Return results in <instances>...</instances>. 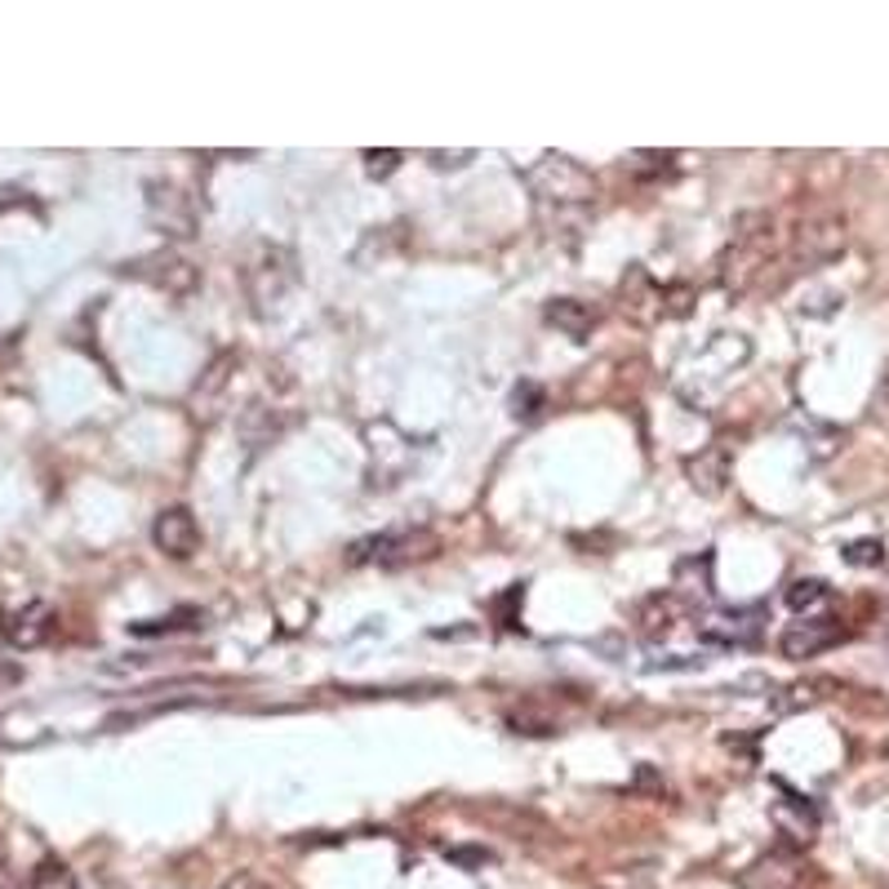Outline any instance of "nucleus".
<instances>
[{"mask_svg": "<svg viewBox=\"0 0 889 889\" xmlns=\"http://www.w3.org/2000/svg\"><path fill=\"white\" fill-rule=\"evenodd\" d=\"M32 889H76V876L68 862L59 858H45L37 871H32Z\"/></svg>", "mask_w": 889, "mask_h": 889, "instance_id": "19", "label": "nucleus"}, {"mask_svg": "<svg viewBox=\"0 0 889 889\" xmlns=\"http://www.w3.org/2000/svg\"><path fill=\"white\" fill-rule=\"evenodd\" d=\"M147 218L169 240H192L200 231V209L178 183H147Z\"/></svg>", "mask_w": 889, "mask_h": 889, "instance_id": "4", "label": "nucleus"}, {"mask_svg": "<svg viewBox=\"0 0 889 889\" xmlns=\"http://www.w3.org/2000/svg\"><path fill=\"white\" fill-rule=\"evenodd\" d=\"M240 365V356L236 352H218L209 365H205V374L196 379V387H192V414L196 418H214V410L223 405V396H227V383H231V370Z\"/></svg>", "mask_w": 889, "mask_h": 889, "instance_id": "7", "label": "nucleus"}, {"mask_svg": "<svg viewBox=\"0 0 889 889\" xmlns=\"http://www.w3.org/2000/svg\"><path fill=\"white\" fill-rule=\"evenodd\" d=\"M441 551V538L427 534V529H401V534H379V538H365L352 547V565L361 560H374L383 569H405V565H418V560H432Z\"/></svg>", "mask_w": 889, "mask_h": 889, "instance_id": "3", "label": "nucleus"}, {"mask_svg": "<svg viewBox=\"0 0 889 889\" xmlns=\"http://www.w3.org/2000/svg\"><path fill=\"white\" fill-rule=\"evenodd\" d=\"M19 676H23V672H19L14 663H0V685H14Z\"/></svg>", "mask_w": 889, "mask_h": 889, "instance_id": "27", "label": "nucleus"}, {"mask_svg": "<svg viewBox=\"0 0 889 889\" xmlns=\"http://www.w3.org/2000/svg\"><path fill=\"white\" fill-rule=\"evenodd\" d=\"M152 542L169 556V560H187L200 551V525L187 507H165L152 525Z\"/></svg>", "mask_w": 889, "mask_h": 889, "instance_id": "6", "label": "nucleus"}, {"mask_svg": "<svg viewBox=\"0 0 889 889\" xmlns=\"http://www.w3.org/2000/svg\"><path fill=\"white\" fill-rule=\"evenodd\" d=\"M672 597L676 601H707L712 597V551L676 560V569H672Z\"/></svg>", "mask_w": 889, "mask_h": 889, "instance_id": "12", "label": "nucleus"}, {"mask_svg": "<svg viewBox=\"0 0 889 889\" xmlns=\"http://www.w3.org/2000/svg\"><path fill=\"white\" fill-rule=\"evenodd\" d=\"M200 623V610H178L169 619H147V623H134L130 632L134 637H165V632H183V628H196Z\"/></svg>", "mask_w": 889, "mask_h": 889, "instance_id": "18", "label": "nucleus"}, {"mask_svg": "<svg viewBox=\"0 0 889 889\" xmlns=\"http://www.w3.org/2000/svg\"><path fill=\"white\" fill-rule=\"evenodd\" d=\"M840 249H845V227L836 218L831 223H814V227L800 231V258L805 262H823V258H831Z\"/></svg>", "mask_w": 889, "mask_h": 889, "instance_id": "15", "label": "nucleus"}, {"mask_svg": "<svg viewBox=\"0 0 889 889\" xmlns=\"http://www.w3.org/2000/svg\"><path fill=\"white\" fill-rule=\"evenodd\" d=\"M396 169H401V152H392V147L365 152V174H370V178H387V174H396Z\"/></svg>", "mask_w": 889, "mask_h": 889, "instance_id": "21", "label": "nucleus"}, {"mask_svg": "<svg viewBox=\"0 0 889 889\" xmlns=\"http://www.w3.org/2000/svg\"><path fill=\"white\" fill-rule=\"evenodd\" d=\"M218 889H280V885H271L267 876H258V871H236L231 880H223Z\"/></svg>", "mask_w": 889, "mask_h": 889, "instance_id": "24", "label": "nucleus"}, {"mask_svg": "<svg viewBox=\"0 0 889 889\" xmlns=\"http://www.w3.org/2000/svg\"><path fill=\"white\" fill-rule=\"evenodd\" d=\"M685 476H690V485H694L699 494L716 498V494L725 489V480H730V454H725L721 445H707V449H699V458L685 463Z\"/></svg>", "mask_w": 889, "mask_h": 889, "instance_id": "14", "label": "nucleus"}, {"mask_svg": "<svg viewBox=\"0 0 889 889\" xmlns=\"http://www.w3.org/2000/svg\"><path fill=\"white\" fill-rule=\"evenodd\" d=\"M472 156H476V152H467V147H463V152H427V161H432L436 169H463Z\"/></svg>", "mask_w": 889, "mask_h": 889, "instance_id": "25", "label": "nucleus"}, {"mask_svg": "<svg viewBox=\"0 0 889 889\" xmlns=\"http://www.w3.org/2000/svg\"><path fill=\"white\" fill-rule=\"evenodd\" d=\"M529 187H534L538 205H556V209H582L597 196V178L569 156H542L529 169Z\"/></svg>", "mask_w": 889, "mask_h": 889, "instance_id": "2", "label": "nucleus"}, {"mask_svg": "<svg viewBox=\"0 0 889 889\" xmlns=\"http://www.w3.org/2000/svg\"><path fill=\"white\" fill-rule=\"evenodd\" d=\"M676 610H681V601L672 597H650L645 606H641V632L645 637H668L672 632V623H676Z\"/></svg>", "mask_w": 889, "mask_h": 889, "instance_id": "16", "label": "nucleus"}, {"mask_svg": "<svg viewBox=\"0 0 889 889\" xmlns=\"http://www.w3.org/2000/svg\"><path fill=\"white\" fill-rule=\"evenodd\" d=\"M50 637H54V610H50L45 601L23 606V610L10 614V623H6V641H10L14 650H37V645H45Z\"/></svg>", "mask_w": 889, "mask_h": 889, "instance_id": "10", "label": "nucleus"}, {"mask_svg": "<svg viewBox=\"0 0 889 889\" xmlns=\"http://www.w3.org/2000/svg\"><path fill=\"white\" fill-rule=\"evenodd\" d=\"M130 271H134V276H143L152 289L169 293V299H187V293L200 285V271H196V262H187V258H183V254H174V249L147 254V258H138Z\"/></svg>", "mask_w": 889, "mask_h": 889, "instance_id": "5", "label": "nucleus"}, {"mask_svg": "<svg viewBox=\"0 0 889 889\" xmlns=\"http://www.w3.org/2000/svg\"><path fill=\"white\" fill-rule=\"evenodd\" d=\"M449 858H454V862H463V867H480V862H494V854H489V849H449Z\"/></svg>", "mask_w": 889, "mask_h": 889, "instance_id": "26", "label": "nucleus"}, {"mask_svg": "<svg viewBox=\"0 0 889 889\" xmlns=\"http://www.w3.org/2000/svg\"><path fill=\"white\" fill-rule=\"evenodd\" d=\"M845 560H849V565H880V542H876V538L849 542V547H845Z\"/></svg>", "mask_w": 889, "mask_h": 889, "instance_id": "23", "label": "nucleus"}, {"mask_svg": "<svg viewBox=\"0 0 889 889\" xmlns=\"http://www.w3.org/2000/svg\"><path fill=\"white\" fill-rule=\"evenodd\" d=\"M299 285V258H293L289 245L276 240H254L240 258V289L258 317L276 312L285 303V293Z\"/></svg>", "mask_w": 889, "mask_h": 889, "instance_id": "1", "label": "nucleus"}, {"mask_svg": "<svg viewBox=\"0 0 889 889\" xmlns=\"http://www.w3.org/2000/svg\"><path fill=\"white\" fill-rule=\"evenodd\" d=\"M285 427H289V414H285L280 405H267V401H254V405L240 414V423H236V432H240V441H245L249 454H258V449H267L271 441H280Z\"/></svg>", "mask_w": 889, "mask_h": 889, "instance_id": "9", "label": "nucleus"}, {"mask_svg": "<svg viewBox=\"0 0 889 889\" xmlns=\"http://www.w3.org/2000/svg\"><path fill=\"white\" fill-rule=\"evenodd\" d=\"M597 321H601V312L591 303H582V299H551L547 303V325H556L573 343H582L591 330H597Z\"/></svg>", "mask_w": 889, "mask_h": 889, "instance_id": "13", "label": "nucleus"}, {"mask_svg": "<svg viewBox=\"0 0 889 889\" xmlns=\"http://www.w3.org/2000/svg\"><path fill=\"white\" fill-rule=\"evenodd\" d=\"M827 601H831V587H827L823 578H800V582L787 587V606H792L796 614H809V610H818V606H827Z\"/></svg>", "mask_w": 889, "mask_h": 889, "instance_id": "17", "label": "nucleus"}, {"mask_svg": "<svg viewBox=\"0 0 889 889\" xmlns=\"http://www.w3.org/2000/svg\"><path fill=\"white\" fill-rule=\"evenodd\" d=\"M845 632L831 623V619H809V623H792L787 632H783V641H778V650H783V659H814V654H823V650H831L836 641H840Z\"/></svg>", "mask_w": 889, "mask_h": 889, "instance_id": "8", "label": "nucleus"}, {"mask_svg": "<svg viewBox=\"0 0 889 889\" xmlns=\"http://www.w3.org/2000/svg\"><path fill=\"white\" fill-rule=\"evenodd\" d=\"M765 628V610H730L703 623V637L716 645H756Z\"/></svg>", "mask_w": 889, "mask_h": 889, "instance_id": "11", "label": "nucleus"}, {"mask_svg": "<svg viewBox=\"0 0 889 889\" xmlns=\"http://www.w3.org/2000/svg\"><path fill=\"white\" fill-rule=\"evenodd\" d=\"M654 876V867H619V871H601L597 889H645Z\"/></svg>", "mask_w": 889, "mask_h": 889, "instance_id": "20", "label": "nucleus"}, {"mask_svg": "<svg viewBox=\"0 0 889 889\" xmlns=\"http://www.w3.org/2000/svg\"><path fill=\"white\" fill-rule=\"evenodd\" d=\"M538 401H542V392H538L534 383H525V387H516V396H511V414H516V418H529V414H538Z\"/></svg>", "mask_w": 889, "mask_h": 889, "instance_id": "22", "label": "nucleus"}]
</instances>
